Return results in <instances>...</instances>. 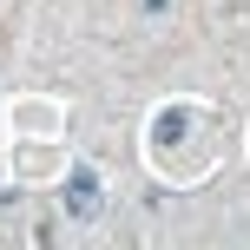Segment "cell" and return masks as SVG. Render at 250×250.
<instances>
[{
	"label": "cell",
	"instance_id": "6da1fadb",
	"mask_svg": "<svg viewBox=\"0 0 250 250\" xmlns=\"http://www.w3.org/2000/svg\"><path fill=\"white\" fill-rule=\"evenodd\" d=\"M92 204H99V171H73V185H66V211L86 217Z\"/></svg>",
	"mask_w": 250,
	"mask_h": 250
},
{
	"label": "cell",
	"instance_id": "7a4b0ae2",
	"mask_svg": "<svg viewBox=\"0 0 250 250\" xmlns=\"http://www.w3.org/2000/svg\"><path fill=\"white\" fill-rule=\"evenodd\" d=\"M145 7H151V13H158V7H165V0H145Z\"/></svg>",
	"mask_w": 250,
	"mask_h": 250
}]
</instances>
